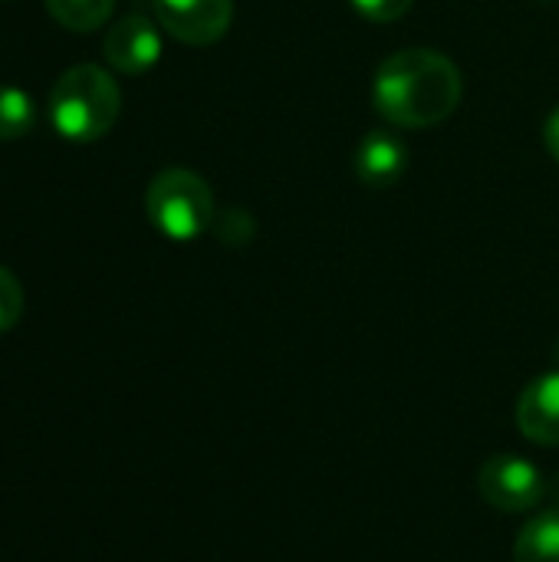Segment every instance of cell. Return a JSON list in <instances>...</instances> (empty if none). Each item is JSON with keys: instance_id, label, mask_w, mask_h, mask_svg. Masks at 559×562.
Here are the masks:
<instances>
[{"instance_id": "obj_1", "label": "cell", "mask_w": 559, "mask_h": 562, "mask_svg": "<svg viewBox=\"0 0 559 562\" xmlns=\"http://www.w3.org/2000/svg\"><path fill=\"white\" fill-rule=\"evenodd\" d=\"M461 69L438 49H399L376 69L372 102L399 128H428L461 105Z\"/></svg>"}, {"instance_id": "obj_5", "label": "cell", "mask_w": 559, "mask_h": 562, "mask_svg": "<svg viewBox=\"0 0 559 562\" xmlns=\"http://www.w3.org/2000/svg\"><path fill=\"white\" fill-rule=\"evenodd\" d=\"M158 23L188 46L217 43L234 20V0H155Z\"/></svg>"}, {"instance_id": "obj_7", "label": "cell", "mask_w": 559, "mask_h": 562, "mask_svg": "<svg viewBox=\"0 0 559 562\" xmlns=\"http://www.w3.org/2000/svg\"><path fill=\"white\" fill-rule=\"evenodd\" d=\"M517 428L540 448H559V369L534 379L521 392Z\"/></svg>"}, {"instance_id": "obj_4", "label": "cell", "mask_w": 559, "mask_h": 562, "mask_svg": "<svg viewBox=\"0 0 559 562\" xmlns=\"http://www.w3.org/2000/svg\"><path fill=\"white\" fill-rule=\"evenodd\" d=\"M478 494L501 514H527L544 501L547 481L527 458L494 454L478 471Z\"/></svg>"}, {"instance_id": "obj_10", "label": "cell", "mask_w": 559, "mask_h": 562, "mask_svg": "<svg viewBox=\"0 0 559 562\" xmlns=\"http://www.w3.org/2000/svg\"><path fill=\"white\" fill-rule=\"evenodd\" d=\"M43 3H46L49 16L72 33L99 30L115 10V0H43Z\"/></svg>"}, {"instance_id": "obj_14", "label": "cell", "mask_w": 559, "mask_h": 562, "mask_svg": "<svg viewBox=\"0 0 559 562\" xmlns=\"http://www.w3.org/2000/svg\"><path fill=\"white\" fill-rule=\"evenodd\" d=\"M544 142H547V151L554 155V161L559 165V105L550 112L547 119V128H544Z\"/></svg>"}, {"instance_id": "obj_8", "label": "cell", "mask_w": 559, "mask_h": 562, "mask_svg": "<svg viewBox=\"0 0 559 562\" xmlns=\"http://www.w3.org/2000/svg\"><path fill=\"white\" fill-rule=\"evenodd\" d=\"M356 178L369 188H392L395 181H402L405 168H409V148L399 135L376 128L369 132L353 158Z\"/></svg>"}, {"instance_id": "obj_12", "label": "cell", "mask_w": 559, "mask_h": 562, "mask_svg": "<svg viewBox=\"0 0 559 562\" xmlns=\"http://www.w3.org/2000/svg\"><path fill=\"white\" fill-rule=\"evenodd\" d=\"M23 316V290H20V280L0 267V336L10 333Z\"/></svg>"}, {"instance_id": "obj_13", "label": "cell", "mask_w": 559, "mask_h": 562, "mask_svg": "<svg viewBox=\"0 0 559 562\" xmlns=\"http://www.w3.org/2000/svg\"><path fill=\"white\" fill-rule=\"evenodd\" d=\"M349 3L372 23H392V20L405 16L415 0H349Z\"/></svg>"}, {"instance_id": "obj_11", "label": "cell", "mask_w": 559, "mask_h": 562, "mask_svg": "<svg viewBox=\"0 0 559 562\" xmlns=\"http://www.w3.org/2000/svg\"><path fill=\"white\" fill-rule=\"evenodd\" d=\"M36 125V102L16 86H0V142L30 135Z\"/></svg>"}, {"instance_id": "obj_3", "label": "cell", "mask_w": 559, "mask_h": 562, "mask_svg": "<svg viewBox=\"0 0 559 562\" xmlns=\"http://www.w3.org/2000/svg\"><path fill=\"white\" fill-rule=\"evenodd\" d=\"M145 214L168 240H198L214 227V194L208 181L188 168H168L152 178L145 191Z\"/></svg>"}, {"instance_id": "obj_2", "label": "cell", "mask_w": 559, "mask_h": 562, "mask_svg": "<svg viewBox=\"0 0 559 562\" xmlns=\"http://www.w3.org/2000/svg\"><path fill=\"white\" fill-rule=\"evenodd\" d=\"M122 112V92L115 79L92 63L66 69L49 92V122L59 138L96 142L102 138Z\"/></svg>"}, {"instance_id": "obj_6", "label": "cell", "mask_w": 559, "mask_h": 562, "mask_svg": "<svg viewBox=\"0 0 559 562\" xmlns=\"http://www.w3.org/2000/svg\"><path fill=\"white\" fill-rule=\"evenodd\" d=\"M102 53L115 72L142 76L161 59V36L148 16L128 13L115 26H109L105 40H102Z\"/></svg>"}, {"instance_id": "obj_9", "label": "cell", "mask_w": 559, "mask_h": 562, "mask_svg": "<svg viewBox=\"0 0 559 562\" xmlns=\"http://www.w3.org/2000/svg\"><path fill=\"white\" fill-rule=\"evenodd\" d=\"M517 562H559V507L534 514L514 543Z\"/></svg>"}]
</instances>
